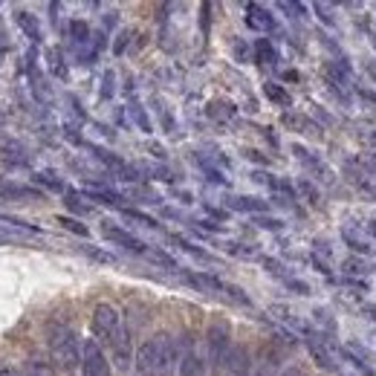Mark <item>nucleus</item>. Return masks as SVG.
Instances as JSON below:
<instances>
[{"label":"nucleus","instance_id":"obj_1","mask_svg":"<svg viewBox=\"0 0 376 376\" xmlns=\"http://www.w3.org/2000/svg\"><path fill=\"white\" fill-rule=\"evenodd\" d=\"M177 362V342L168 333H157L136 351L133 365L139 376H168Z\"/></svg>","mask_w":376,"mask_h":376},{"label":"nucleus","instance_id":"obj_2","mask_svg":"<svg viewBox=\"0 0 376 376\" xmlns=\"http://www.w3.org/2000/svg\"><path fill=\"white\" fill-rule=\"evenodd\" d=\"M47 342H49L52 359L58 362L64 371H73L81 362V344H85V342H78V333L73 327L58 324V322L49 324L47 327Z\"/></svg>","mask_w":376,"mask_h":376},{"label":"nucleus","instance_id":"obj_3","mask_svg":"<svg viewBox=\"0 0 376 376\" xmlns=\"http://www.w3.org/2000/svg\"><path fill=\"white\" fill-rule=\"evenodd\" d=\"M206 347H208V365H212L214 371H220L223 362H226V356H229V351H232V330H229V322L214 318V322L208 324Z\"/></svg>","mask_w":376,"mask_h":376},{"label":"nucleus","instance_id":"obj_4","mask_svg":"<svg viewBox=\"0 0 376 376\" xmlns=\"http://www.w3.org/2000/svg\"><path fill=\"white\" fill-rule=\"evenodd\" d=\"M119 330H122L119 310L113 307V304H99V307L93 310V333H96V339H102V342L110 344V339H113Z\"/></svg>","mask_w":376,"mask_h":376},{"label":"nucleus","instance_id":"obj_5","mask_svg":"<svg viewBox=\"0 0 376 376\" xmlns=\"http://www.w3.org/2000/svg\"><path fill=\"white\" fill-rule=\"evenodd\" d=\"M81 371L85 376H110V362L96 339H85L81 344Z\"/></svg>","mask_w":376,"mask_h":376},{"label":"nucleus","instance_id":"obj_6","mask_svg":"<svg viewBox=\"0 0 376 376\" xmlns=\"http://www.w3.org/2000/svg\"><path fill=\"white\" fill-rule=\"evenodd\" d=\"M102 234L110 241V243H116V246H122V249H128V252H133V255H148V246L136 238V234H131V232H124V229H119V226H113V223H104L102 226Z\"/></svg>","mask_w":376,"mask_h":376},{"label":"nucleus","instance_id":"obj_7","mask_svg":"<svg viewBox=\"0 0 376 376\" xmlns=\"http://www.w3.org/2000/svg\"><path fill=\"white\" fill-rule=\"evenodd\" d=\"M252 373V362H249V351L246 347H232L226 362L220 368V376H249Z\"/></svg>","mask_w":376,"mask_h":376},{"label":"nucleus","instance_id":"obj_8","mask_svg":"<svg viewBox=\"0 0 376 376\" xmlns=\"http://www.w3.org/2000/svg\"><path fill=\"white\" fill-rule=\"evenodd\" d=\"M304 342H307V351L316 359V365L324 368V371H333V353H330V347H327V339H322V333L313 330V333L304 336Z\"/></svg>","mask_w":376,"mask_h":376},{"label":"nucleus","instance_id":"obj_9","mask_svg":"<svg viewBox=\"0 0 376 376\" xmlns=\"http://www.w3.org/2000/svg\"><path fill=\"white\" fill-rule=\"evenodd\" d=\"M110 353H113L116 365H119L122 371L131 368V336H128V330H119L116 336L110 339Z\"/></svg>","mask_w":376,"mask_h":376},{"label":"nucleus","instance_id":"obj_10","mask_svg":"<svg viewBox=\"0 0 376 376\" xmlns=\"http://www.w3.org/2000/svg\"><path fill=\"white\" fill-rule=\"evenodd\" d=\"M246 23L252 26V30H258V32H269V30H275V18L269 15L263 6H258V3H246Z\"/></svg>","mask_w":376,"mask_h":376},{"label":"nucleus","instance_id":"obj_11","mask_svg":"<svg viewBox=\"0 0 376 376\" xmlns=\"http://www.w3.org/2000/svg\"><path fill=\"white\" fill-rule=\"evenodd\" d=\"M179 376H206V362L197 356V351H188L179 359Z\"/></svg>","mask_w":376,"mask_h":376},{"label":"nucleus","instance_id":"obj_12","mask_svg":"<svg viewBox=\"0 0 376 376\" xmlns=\"http://www.w3.org/2000/svg\"><path fill=\"white\" fill-rule=\"evenodd\" d=\"M226 206L234 208V212H252V214H261L269 208L267 200H258V197H229Z\"/></svg>","mask_w":376,"mask_h":376},{"label":"nucleus","instance_id":"obj_13","mask_svg":"<svg viewBox=\"0 0 376 376\" xmlns=\"http://www.w3.org/2000/svg\"><path fill=\"white\" fill-rule=\"evenodd\" d=\"M15 23L23 30L26 38H32V41H41V23L35 15H30V12H15Z\"/></svg>","mask_w":376,"mask_h":376},{"label":"nucleus","instance_id":"obj_14","mask_svg":"<svg viewBox=\"0 0 376 376\" xmlns=\"http://www.w3.org/2000/svg\"><path fill=\"white\" fill-rule=\"evenodd\" d=\"M21 376H58V371H55L49 362H44V359H30L21 368Z\"/></svg>","mask_w":376,"mask_h":376},{"label":"nucleus","instance_id":"obj_15","mask_svg":"<svg viewBox=\"0 0 376 376\" xmlns=\"http://www.w3.org/2000/svg\"><path fill=\"white\" fill-rule=\"evenodd\" d=\"M0 194L3 197H12V200H38L41 197V191H35V188H30V186H15V183H9V186H3L0 188Z\"/></svg>","mask_w":376,"mask_h":376},{"label":"nucleus","instance_id":"obj_16","mask_svg":"<svg viewBox=\"0 0 376 376\" xmlns=\"http://www.w3.org/2000/svg\"><path fill=\"white\" fill-rule=\"evenodd\" d=\"M171 243L174 246H179L183 249V252H188V255H194V258H200V261H206V263H212L214 258L206 252V249H200V246H194V243H188L186 238H179V234H171Z\"/></svg>","mask_w":376,"mask_h":376},{"label":"nucleus","instance_id":"obj_17","mask_svg":"<svg viewBox=\"0 0 376 376\" xmlns=\"http://www.w3.org/2000/svg\"><path fill=\"white\" fill-rule=\"evenodd\" d=\"M90 200H96V203H104V206H119L122 203V197L116 191H107V188H87L85 191Z\"/></svg>","mask_w":376,"mask_h":376},{"label":"nucleus","instance_id":"obj_18","mask_svg":"<svg viewBox=\"0 0 376 376\" xmlns=\"http://www.w3.org/2000/svg\"><path fill=\"white\" fill-rule=\"evenodd\" d=\"M342 238H344V243L353 249V252H362V255H368L371 252V246H368V241L362 238V234H356L353 229H344L342 232Z\"/></svg>","mask_w":376,"mask_h":376},{"label":"nucleus","instance_id":"obj_19","mask_svg":"<svg viewBox=\"0 0 376 376\" xmlns=\"http://www.w3.org/2000/svg\"><path fill=\"white\" fill-rule=\"evenodd\" d=\"M263 96H267L269 102H275V104H281V107H287L292 99H289V93L284 90V87H278V85H263Z\"/></svg>","mask_w":376,"mask_h":376},{"label":"nucleus","instance_id":"obj_20","mask_svg":"<svg viewBox=\"0 0 376 376\" xmlns=\"http://www.w3.org/2000/svg\"><path fill=\"white\" fill-rule=\"evenodd\" d=\"M255 55H258V61L261 64H272L278 55H275V47L269 44V38H261L258 44H255Z\"/></svg>","mask_w":376,"mask_h":376},{"label":"nucleus","instance_id":"obj_21","mask_svg":"<svg viewBox=\"0 0 376 376\" xmlns=\"http://www.w3.org/2000/svg\"><path fill=\"white\" fill-rule=\"evenodd\" d=\"M69 38H73L76 44H87V41H90V26L85 21H73V23H69Z\"/></svg>","mask_w":376,"mask_h":376},{"label":"nucleus","instance_id":"obj_22","mask_svg":"<svg viewBox=\"0 0 376 376\" xmlns=\"http://www.w3.org/2000/svg\"><path fill=\"white\" fill-rule=\"evenodd\" d=\"M208 116H212V119H232L234 107L229 102H212V104H208Z\"/></svg>","mask_w":376,"mask_h":376},{"label":"nucleus","instance_id":"obj_23","mask_svg":"<svg viewBox=\"0 0 376 376\" xmlns=\"http://www.w3.org/2000/svg\"><path fill=\"white\" fill-rule=\"evenodd\" d=\"M313 12H316V18L322 21L324 26H336V18H333V6L330 3H313Z\"/></svg>","mask_w":376,"mask_h":376},{"label":"nucleus","instance_id":"obj_24","mask_svg":"<svg viewBox=\"0 0 376 376\" xmlns=\"http://www.w3.org/2000/svg\"><path fill=\"white\" fill-rule=\"evenodd\" d=\"M67 208H69V212H76V214H87L90 212V206L87 203H81V197H78V194L76 191H67Z\"/></svg>","mask_w":376,"mask_h":376},{"label":"nucleus","instance_id":"obj_25","mask_svg":"<svg viewBox=\"0 0 376 376\" xmlns=\"http://www.w3.org/2000/svg\"><path fill=\"white\" fill-rule=\"evenodd\" d=\"M342 267H344L347 275H365V272H371L368 263H365V261H359V258H347V261L342 263Z\"/></svg>","mask_w":376,"mask_h":376},{"label":"nucleus","instance_id":"obj_26","mask_svg":"<svg viewBox=\"0 0 376 376\" xmlns=\"http://www.w3.org/2000/svg\"><path fill=\"white\" fill-rule=\"evenodd\" d=\"M148 258L154 261V263H162L165 269H179L177 267V261L171 258V255H165V252H159V249H148Z\"/></svg>","mask_w":376,"mask_h":376},{"label":"nucleus","instance_id":"obj_27","mask_svg":"<svg viewBox=\"0 0 376 376\" xmlns=\"http://www.w3.org/2000/svg\"><path fill=\"white\" fill-rule=\"evenodd\" d=\"M58 223H61V226L64 229H69V232H76V234H81V238H87V226H85V223H78L76 217H58Z\"/></svg>","mask_w":376,"mask_h":376},{"label":"nucleus","instance_id":"obj_28","mask_svg":"<svg viewBox=\"0 0 376 376\" xmlns=\"http://www.w3.org/2000/svg\"><path fill=\"white\" fill-rule=\"evenodd\" d=\"M226 252L234 258H255L258 255L252 246H243V243H226Z\"/></svg>","mask_w":376,"mask_h":376},{"label":"nucleus","instance_id":"obj_29","mask_svg":"<svg viewBox=\"0 0 376 376\" xmlns=\"http://www.w3.org/2000/svg\"><path fill=\"white\" fill-rule=\"evenodd\" d=\"M124 217H131V220H139L142 226H148V229H157L159 223L154 220V217H148V214H142V212H136V208H124Z\"/></svg>","mask_w":376,"mask_h":376},{"label":"nucleus","instance_id":"obj_30","mask_svg":"<svg viewBox=\"0 0 376 376\" xmlns=\"http://www.w3.org/2000/svg\"><path fill=\"white\" fill-rule=\"evenodd\" d=\"M223 292L232 298V301H238V304H243V307H249V296H243V289H238V287H232V284H223Z\"/></svg>","mask_w":376,"mask_h":376},{"label":"nucleus","instance_id":"obj_31","mask_svg":"<svg viewBox=\"0 0 376 376\" xmlns=\"http://www.w3.org/2000/svg\"><path fill=\"white\" fill-rule=\"evenodd\" d=\"M298 191L304 194V197H307V203H318V191H316V186L310 183V179H301V183H298Z\"/></svg>","mask_w":376,"mask_h":376},{"label":"nucleus","instance_id":"obj_32","mask_svg":"<svg viewBox=\"0 0 376 376\" xmlns=\"http://www.w3.org/2000/svg\"><path fill=\"white\" fill-rule=\"evenodd\" d=\"M49 67H52V73H55V76H58V78H64V76H67V67H64V58H61V55H58V52H55V49L49 52Z\"/></svg>","mask_w":376,"mask_h":376},{"label":"nucleus","instance_id":"obj_33","mask_svg":"<svg viewBox=\"0 0 376 376\" xmlns=\"http://www.w3.org/2000/svg\"><path fill=\"white\" fill-rule=\"evenodd\" d=\"M113 69H107L104 73V78H102V99H110V96H113Z\"/></svg>","mask_w":376,"mask_h":376},{"label":"nucleus","instance_id":"obj_34","mask_svg":"<svg viewBox=\"0 0 376 376\" xmlns=\"http://www.w3.org/2000/svg\"><path fill=\"white\" fill-rule=\"evenodd\" d=\"M313 316H316V322L322 324L327 333H333V330H336V324H333V318H330V313H327V310H316Z\"/></svg>","mask_w":376,"mask_h":376},{"label":"nucleus","instance_id":"obj_35","mask_svg":"<svg viewBox=\"0 0 376 376\" xmlns=\"http://www.w3.org/2000/svg\"><path fill=\"white\" fill-rule=\"evenodd\" d=\"M255 223L261 229H272V232H278V229H284V223L278 220V217H255Z\"/></svg>","mask_w":376,"mask_h":376},{"label":"nucleus","instance_id":"obj_36","mask_svg":"<svg viewBox=\"0 0 376 376\" xmlns=\"http://www.w3.org/2000/svg\"><path fill=\"white\" fill-rule=\"evenodd\" d=\"M81 249H85V252H87L93 261H102V263H110V261H113V255L102 252V249H93V246H81Z\"/></svg>","mask_w":376,"mask_h":376},{"label":"nucleus","instance_id":"obj_37","mask_svg":"<svg viewBox=\"0 0 376 376\" xmlns=\"http://www.w3.org/2000/svg\"><path fill=\"white\" fill-rule=\"evenodd\" d=\"M35 179H38V183H44V186H49V188H55V191H61V188H64L61 179H55L52 174H38Z\"/></svg>","mask_w":376,"mask_h":376},{"label":"nucleus","instance_id":"obj_38","mask_svg":"<svg viewBox=\"0 0 376 376\" xmlns=\"http://www.w3.org/2000/svg\"><path fill=\"white\" fill-rule=\"evenodd\" d=\"M131 113L136 116V122H139V128H142V131H151V122H148V116L142 113V107H139V104H133V107H131Z\"/></svg>","mask_w":376,"mask_h":376},{"label":"nucleus","instance_id":"obj_39","mask_svg":"<svg viewBox=\"0 0 376 376\" xmlns=\"http://www.w3.org/2000/svg\"><path fill=\"white\" fill-rule=\"evenodd\" d=\"M289 289H296L298 292V296H307V292H310V287L307 284H304V281H298V278H287V281H284Z\"/></svg>","mask_w":376,"mask_h":376},{"label":"nucleus","instance_id":"obj_40","mask_svg":"<svg viewBox=\"0 0 376 376\" xmlns=\"http://www.w3.org/2000/svg\"><path fill=\"white\" fill-rule=\"evenodd\" d=\"M0 376H21V371L9 359H0Z\"/></svg>","mask_w":376,"mask_h":376},{"label":"nucleus","instance_id":"obj_41","mask_svg":"<svg viewBox=\"0 0 376 376\" xmlns=\"http://www.w3.org/2000/svg\"><path fill=\"white\" fill-rule=\"evenodd\" d=\"M249 376H272V365H269V362H263V365H258Z\"/></svg>","mask_w":376,"mask_h":376},{"label":"nucleus","instance_id":"obj_42","mask_svg":"<svg viewBox=\"0 0 376 376\" xmlns=\"http://www.w3.org/2000/svg\"><path fill=\"white\" fill-rule=\"evenodd\" d=\"M246 159H255V162H263V165H267V162H269L267 157H263V154H261V151H246Z\"/></svg>","mask_w":376,"mask_h":376},{"label":"nucleus","instance_id":"obj_43","mask_svg":"<svg viewBox=\"0 0 376 376\" xmlns=\"http://www.w3.org/2000/svg\"><path fill=\"white\" fill-rule=\"evenodd\" d=\"M281 9H284V12H296V18H301V12H304L301 3H281Z\"/></svg>","mask_w":376,"mask_h":376},{"label":"nucleus","instance_id":"obj_44","mask_svg":"<svg viewBox=\"0 0 376 376\" xmlns=\"http://www.w3.org/2000/svg\"><path fill=\"white\" fill-rule=\"evenodd\" d=\"M281 376H307V373H304V371H298V368H289V371H284Z\"/></svg>","mask_w":376,"mask_h":376},{"label":"nucleus","instance_id":"obj_45","mask_svg":"<svg viewBox=\"0 0 376 376\" xmlns=\"http://www.w3.org/2000/svg\"><path fill=\"white\" fill-rule=\"evenodd\" d=\"M124 44H128V32H124V35H122V41L116 44V52H122V49H124Z\"/></svg>","mask_w":376,"mask_h":376},{"label":"nucleus","instance_id":"obj_46","mask_svg":"<svg viewBox=\"0 0 376 376\" xmlns=\"http://www.w3.org/2000/svg\"><path fill=\"white\" fill-rule=\"evenodd\" d=\"M365 313H371V318H376V304H365Z\"/></svg>","mask_w":376,"mask_h":376},{"label":"nucleus","instance_id":"obj_47","mask_svg":"<svg viewBox=\"0 0 376 376\" xmlns=\"http://www.w3.org/2000/svg\"><path fill=\"white\" fill-rule=\"evenodd\" d=\"M368 226H371V232L376 234V220H371V223H368Z\"/></svg>","mask_w":376,"mask_h":376},{"label":"nucleus","instance_id":"obj_48","mask_svg":"<svg viewBox=\"0 0 376 376\" xmlns=\"http://www.w3.org/2000/svg\"><path fill=\"white\" fill-rule=\"evenodd\" d=\"M371 44H373V49H376V35H371Z\"/></svg>","mask_w":376,"mask_h":376},{"label":"nucleus","instance_id":"obj_49","mask_svg":"<svg viewBox=\"0 0 376 376\" xmlns=\"http://www.w3.org/2000/svg\"><path fill=\"white\" fill-rule=\"evenodd\" d=\"M371 139H373V145H376V131H373V133H371Z\"/></svg>","mask_w":376,"mask_h":376}]
</instances>
